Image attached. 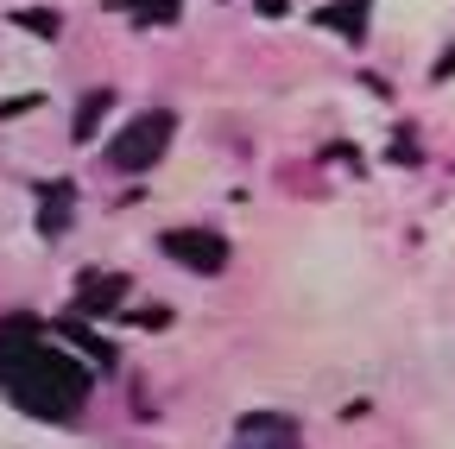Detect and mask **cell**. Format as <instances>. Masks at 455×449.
<instances>
[{
    "mask_svg": "<svg viewBox=\"0 0 455 449\" xmlns=\"http://www.w3.org/2000/svg\"><path fill=\"white\" fill-rule=\"evenodd\" d=\"M0 386L7 399L32 418H76L83 399H89V367L64 349H51L44 335L32 329H7L0 335Z\"/></svg>",
    "mask_w": 455,
    "mask_h": 449,
    "instance_id": "cell-1",
    "label": "cell"
},
{
    "mask_svg": "<svg viewBox=\"0 0 455 449\" xmlns=\"http://www.w3.org/2000/svg\"><path fill=\"white\" fill-rule=\"evenodd\" d=\"M171 127H178V121H171L164 108H152V115H140V121H127L121 133H114V146H108V164H114V172H146V164L171 146Z\"/></svg>",
    "mask_w": 455,
    "mask_h": 449,
    "instance_id": "cell-2",
    "label": "cell"
},
{
    "mask_svg": "<svg viewBox=\"0 0 455 449\" xmlns=\"http://www.w3.org/2000/svg\"><path fill=\"white\" fill-rule=\"evenodd\" d=\"M158 247L178 260L184 272H196V278H215V272L228 266V241H221V235H209V229H171Z\"/></svg>",
    "mask_w": 455,
    "mask_h": 449,
    "instance_id": "cell-3",
    "label": "cell"
},
{
    "mask_svg": "<svg viewBox=\"0 0 455 449\" xmlns=\"http://www.w3.org/2000/svg\"><path fill=\"white\" fill-rule=\"evenodd\" d=\"M235 449H304L298 443V424L278 418V412H253L235 424Z\"/></svg>",
    "mask_w": 455,
    "mask_h": 449,
    "instance_id": "cell-4",
    "label": "cell"
},
{
    "mask_svg": "<svg viewBox=\"0 0 455 449\" xmlns=\"http://www.w3.org/2000/svg\"><path fill=\"white\" fill-rule=\"evenodd\" d=\"M259 7H266V13H278V7H284V0H259Z\"/></svg>",
    "mask_w": 455,
    "mask_h": 449,
    "instance_id": "cell-5",
    "label": "cell"
}]
</instances>
